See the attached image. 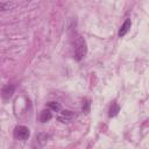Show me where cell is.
Segmentation results:
<instances>
[{"instance_id":"cell-7","label":"cell","mask_w":149,"mask_h":149,"mask_svg":"<svg viewBox=\"0 0 149 149\" xmlns=\"http://www.w3.org/2000/svg\"><path fill=\"white\" fill-rule=\"evenodd\" d=\"M36 139H37V142L43 146V144H45V143L48 142V140L50 139V136H49L47 133H40V134L36 136Z\"/></svg>"},{"instance_id":"cell-4","label":"cell","mask_w":149,"mask_h":149,"mask_svg":"<svg viewBox=\"0 0 149 149\" xmlns=\"http://www.w3.org/2000/svg\"><path fill=\"white\" fill-rule=\"evenodd\" d=\"M130 26H132V21H130V19H127V20L122 23V26H121V28H120V30H119V36H120V37L125 36V35L128 33V30L130 29Z\"/></svg>"},{"instance_id":"cell-1","label":"cell","mask_w":149,"mask_h":149,"mask_svg":"<svg viewBox=\"0 0 149 149\" xmlns=\"http://www.w3.org/2000/svg\"><path fill=\"white\" fill-rule=\"evenodd\" d=\"M73 45H74V56L77 61H81L87 52V47L85 40L80 35H76L73 38Z\"/></svg>"},{"instance_id":"cell-8","label":"cell","mask_w":149,"mask_h":149,"mask_svg":"<svg viewBox=\"0 0 149 149\" xmlns=\"http://www.w3.org/2000/svg\"><path fill=\"white\" fill-rule=\"evenodd\" d=\"M119 111H120L119 105H118L116 102H113V104L111 105V107H109V113H108V115H109V116H115Z\"/></svg>"},{"instance_id":"cell-3","label":"cell","mask_w":149,"mask_h":149,"mask_svg":"<svg viewBox=\"0 0 149 149\" xmlns=\"http://www.w3.org/2000/svg\"><path fill=\"white\" fill-rule=\"evenodd\" d=\"M74 118H76V114L73 112H71V111H63V112H61V114L58 115L57 119L61 122H69V121L73 120Z\"/></svg>"},{"instance_id":"cell-2","label":"cell","mask_w":149,"mask_h":149,"mask_svg":"<svg viewBox=\"0 0 149 149\" xmlns=\"http://www.w3.org/2000/svg\"><path fill=\"white\" fill-rule=\"evenodd\" d=\"M29 135H30L29 128L26 127V126H16L15 129H14V137L17 139V140L24 141L29 137Z\"/></svg>"},{"instance_id":"cell-10","label":"cell","mask_w":149,"mask_h":149,"mask_svg":"<svg viewBox=\"0 0 149 149\" xmlns=\"http://www.w3.org/2000/svg\"><path fill=\"white\" fill-rule=\"evenodd\" d=\"M90 106H91L90 99H85L84 102H83V112L84 113H88L90 112Z\"/></svg>"},{"instance_id":"cell-9","label":"cell","mask_w":149,"mask_h":149,"mask_svg":"<svg viewBox=\"0 0 149 149\" xmlns=\"http://www.w3.org/2000/svg\"><path fill=\"white\" fill-rule=\"evenodd\" d=\"M48 108H50L51 111H55V112H59L61 111V104L56 102V101H50L48 104Z\"/></svg>"},{"instance_id":"cell-5","label":"cell","mask_w":149,"mask_h":149,"mask_svg":"<svg viewBox=\"0 0 149 149\" xmlns=\"http://www.w3.org/2000/svg\"><path fill=\"white\" fill-rule=\"evenodd\" d=\"M15 91V86L14 85H6L3 88H2V98L3 99H8L13 95Z\"/></svg>"},{"instance_id":"cell-6","label":"cell","mask_w":149,"mask_h":149,"mask_svg":"<svg viewBox=\"0 0 149 149\" xmlns=\"http://www.w3.org/2000/svg\"><path fill=\"white\" fill-rule=\"evenodd\" d=\"M52 118V113H51V109L50 108H47V109H43L41 112V115H40V121L41 122H48L50 119Z\"/></svg>"}]
</instances>
